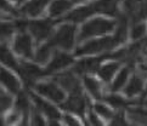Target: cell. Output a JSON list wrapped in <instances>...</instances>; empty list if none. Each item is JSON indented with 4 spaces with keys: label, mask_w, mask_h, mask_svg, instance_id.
<instances>
[{
    "label": "cell",
    "mask_w": 147,
    "mask_h": 126,
    "mask_svg": "<svg viewBox=\"0 0 147 126\" xmlns=\"http://www.w3.org/2000/svg\"><path fill=\"white\" fill-rule=\"evenodd\" d=\"M77 38L76 23L67 22L59 27L50 36L49 41L54 47H60L62 50H71Z\"/></svg>",
    "instance_id": "obj_2"
},
{
    "label": "cell",
    "mask_w": 147,
    "mask_h": 126,
    "mask_svg": "<svg viewBox=\"0 0 147 126\" xmlns=\"http://www.w3.org/2000/svg\"><path fill=\"white\" fill-rule=\"evenodd\" d=\"M18 72L21 73V76L27 85H32L36 79L44 76V70L40 69L36 64H32V63H20Z\"/></svg>",
    "instance_id": "obj_12"
},
{
    "label": "cell",
    "mask_w": 147,
    "mask_h": 126,
    "mask_svg": "<svg viewBox=\"0 0 147 126\" xmlns=\"http://www.w3.org/2000/svg\"><path fill=\"white\" fill-rule=\"evenodd\" d=\"M30 114H32V123L34 125H43L44 124V120H43V118H41L40 112L38 109L33 110V113H30Z\"/></svg>",
    "instance_id": "obj_30"
},
{
    "label": "cell",
    "mask_w": 147,
    "mask_h": 126,
    "mask_svg": "<svg viewBox=\"0 0 147 126\" xmlns=\"http://www.w3.org/2000/svg\"><path fill=\"white\" fill-rule=\"evenodd\" d=\"M9 1L12 3V4H23L24 0H9Z\"/></svg>",
    "instance_id": "obj_33"
},
{
    "label": "cell",
    "mask_w": 147,
    "mask_h": 126,
    "mask_svg": "<svg viewBox=\"0 0 147 126\" xmlns=\"http://www.w3.org/2000/svg\"><path fill=\"white\" fill-rule=\"evenodd\" d=\"M125 118H124V114L123 113H118L114 115V118L112 120V124L113 125H125Z\"/></svg>",
    "instance_id": "obj_31"
},
{
    "label": "cell",
    "mask_w": 147,
    "mask_h": 126,
    "mask_svg": "<svg viewBox=\"0 0 147 126\" xmlns=\"http://www.w3.org/2000/svg\"><path fill=\"white\" fill-rule=\"evenodd\" d=\"M57 81L59 85H61L63 88H66L67 91H69L71 93L74 92H80V85L78 81L77 76L73 74L72 72H65L57 75Z\"/></svg>",
    "instance_id": "obj_14"
},
{
    "label": "cell",
    "mask_w": 147,
    "mask_h": 126,
    "mask_svg": "<svg viewBox=\"0 0 147 126\" xmlns=\"http://www.w3.org/2000/svg\"><path fill=\"white\" fill-rule=\"evenodd\" d=\"M16 29L15 23L11 22H0V40L9 39L12 35L13 30Z\"/></svg>",
    "instance_id": "obj_25"
},
{
    "label": "cell",
    "mask_w": 147,
    "mask_h": 126,
    "mask_svg": "<svg viewBox=\"0 0 147 126\" xmlns=\"http://www.w3.org/2000/svg\"><path fill=\"white\" fill-rule=\"evenodd\" d=\"M106 101L108 102V104H111V106H113V107H115V108L123 107L124 103H125V101H124L122 97L118 96V94H114V93L109 94V96L106 98Z\"/></svg>",
    "instance_id": "obj_29"
},
{
    "label": "cell",
    "mask_w": 147,
    "mask_h": 126,
    "mask_svg": "<svg viewBox=\"0 0 147 126\" xmlns=\"http://www.w3.org/2000/svg\"><path fill=\"white\" fill-rule=\"evenodd\" d=\"M61 107L68 110L69 113H74L78 115H83L85 114V110H86V101H85V97L84 94L80 92H74V93H71L69 98L67 101H63L61 103Z\"/></svg>",
    "instance_id": "obj_8"
},
{
    "label": "cell",
    "mask_w": 147,
    "mask_h": 126,
    "mask_svg": "<svg viewBox=\"0 0 147 126\" xmlns=\"http://www.w3.org/2000/svg\"><path fill=\"white\" fill-rule=\"evenodd\" d=\"M0 63L15 70H18L20 67V63L17 62L16 57L13 56L11 50L9 49V46L5 44H0Z\"/></svg>",
    "instance_id": "obj_17"
},
{
    "label": "cell",
    "mask_w": 147,
    "mask_h": 126,
    "mask_svg": "<svg viewBox=\"0 0 147 126\" xmlns=\"http://www.w3.org/2000/svg\"><path fill=\"white\" fill-rule=\"evenodd\" d=\"M107 56H100V57H89V58H83L76 64L74 67V72L77 74H89V73L96 72L103 60H107Z\"/></svg>",
    "instance_id": "obj_9"
},
{
    "label": "cell",
    "mask_w": 147,
    "mask_h": 126,
    "mask_svg": "<svg viewBox=\"0 0 147 126\" xmlns=\"http://www.w3.org/2000/svg\"><path fill=\"white\" fill-rule=\"evenodd\" d=\"M84 85H85L86 90L89 91V93L91 94L94 98L100 99L102 97V92H101V86H100V82L96 80L95 78L92 76H85L84 78Z\"/></svg>",
    "instance_id": "obj_19"
},
{
    "label": "cell",
    "mask_w": 147,
    "mask_h": 126,
    "mask_svg": "<svg viewBox=\"0 0 147 126\" xmlns=\"http://www.w3.org/2000/svg\"><path fill=\"white\" fill-rule=\"evenodd\" d=\"M146 93H147V90H146Z\"/></svg>",
    "instance_id": "obj_34"
},
{
    "label": "cell",
    "mask_w": 147,
    "mask_h": 126,
    "mask_svg": "<svg viewBox=\"0 0 147 126\" xmlns=\"http://www.w3.org/2000/svg\"><path fill=\"white\" fill-rule=\"evenodd\" d=\"M147 33V27L142 21H138V22H134L133 27H131V38L133 39H141L144 35H146Z\"/></svg>",
    "instance_id": "obj_24"
},
{
    "label": "cell",
    "mask_w": 147,
    "mask_h": 126,
    "mask_svg": "<svg viewBox=\"0 0 147 126\" xmlns=\"http://www.w3.org/2000/svg\"><path fill=\"white\" fill-rule=\"evenodd\" d=\"M0 82L11 93H18L21 88V84L18 79L7 69H5V68H0Z\"/></svg>",
    "instance_id": "obj_15"
},
{
    "label": "cell",
    "mask_w": 147,
    "mask_h": 126,
    "mask_svg": "<svg viewBox=\"0 0 147 126\" xmlns=\"http://www.w3.org/2000/svg\"><path fill=\"white\" fill-rule=\"evenodd\" d=\"M74 3L72 0H52L49 4V18H60L65 16L73 9Z\"/></svg>",
    "instance_id": "obj_13"
},
{
    "label": "cell",
    "mask_w": 147,
    "mask_h": 126,
    "mask_svg": "<svg viewBox=\"0 0 147 126\" xmlns=\"http://www.w3.org/2000/svg\"><path fill=\"white\" fill-rule=\"evenodd\" d=\"M128 75H129V68H123L118 73V75L115 76L112 84V91H118L119 88H122L128 81Z\"/></svg>",
    "instance_id": "obj_23"
},
{
    "label": "cell",
    "mask_w": 147,
    "mask_h": 126,
    "mask_svg": "<svg viewBox=\"0 0 147 126\" xmlns=\"http://www.w3.org/2000/svg\"><path fill=\"white\" fill-rule=\"evenodd\" d=\"M63 119H65V121H66L68 125H79V121H78V119L73 118L72 114H66Z\"/></svg>",
    "instance_id": "obj_32"
},
{
    "label": "cell",
    "mask_w": 147,
    "mask_h": 126,
    "mask_svg": "<svg viewBox=\"0 0 147 126\" xmlns=\"http://www.w3.org/2000/svg\"><path fill=\"white\" fill-rule=\"evenodd\" d=\"M51 0H27L21 6V13L28 17H36L44 12Z\"/></svg>",
    "instance_id": "obj_10"
},
{
    "label": "cell",
    "mask_w": 147,
    "mask_h": 126,
    "mask_svg": "<svg viewBox=\"0 0 147 126\" xmlns=\"http://www.w3.org/2000/svg\"><path fill=\"white\" fill-rule=\"evenodd\" d=\"M95 13L96 10L94 7V4L89 3L86 5H82V6L72 9L69 12L61 18V21H66V22H72V23H82L88 21Z\"/></svg>",
    "instance_id": "obj_5"
},
{
    "label": "cell",
    "mask_w": 147,
    "mask_h": 126,
    "mask_svg": "<svg viewBox=\"0 0 147 126\" xmlns=\"http://www.w3.org/2000/svg\"><path fill=\"white\" fill-rule=\"evenodd\" d=\"M114 46H117V43L113 36H101L98 39H91L84 43L80 47H78L76 54L78 56H84V55H96V54H102L105 51L112 50Z\"/></svg>",
    "instance_id": "obj_3"
},
{
    "label": "cell",
    "mask_w": 147,
    "mask_h": 126,
    "mask_svg": "<svg viewBox=\"0 0 147 126\" xmlns=\"http://www.w3.org/2000/svg\"><path fill=\"white\" fill-rule=\"evenodd\" d=\"M71 63H73V57L71 55L66 54V52H55L46 69H44V75H50L51 73L63 69Z\"/></svg>",
    "instance_id": "obj_11"
},
{
    "label": "cell",
    "mask_w": 147,
    "mask_h": 126,
    "mask_svg": "<svg viewBox=\"0 0 147 126\" xmlns=\"http://www.w3.org/2000/svg\"><path fill=\"white\" fill-rule=\"evenodd\" d=\"M15 109H16L17 112H20L21 115H23L24 119L28 117V114L30 112V103H29L28 97L24 94V92H18V98L16 101Z\"/></svg>",
    "instance_id": "obj_20"
},
{
    "label": "cell",
    "mask_w": 147,
    "mask_h": 126,
    "mask_svg": "<svg viewBox=\"0 0 147 126\" xmlns=\"http://www.w3.org/2000/svg\"><path fill=\"white\" fill-rule=\"evenodd\" d=\"M13 50L24 58L33 57V40L32 35L26 33V30H20V33L13 39Z\"/></svg>",
    "instance_id": "obj_6"
},
{
    "label": "cell",
    "mask_w": 147,
    "mask_h": 126,
    "mask_svg": "<svg viewBox=\"0 0 147 126\" xmlns=\"http://www.w3.org/2000/svg\"><path fill=\"white\" fill-rule=\"evenodd\" d=\"M117 21L107 18V17H96L91 18L89 21H85L84 24L78 33V40L85 41L94 36H103L115 28Z\"/></svg>",
    "instance_id": "obj_1"
},
{
    "label": "cell",
    "mask_w": 147,
    "mask_h": 126,
    "mask_svg": "<svg viewBox=\"0 0 147 126\" xmlns=\"http://www.w3.org/2000/svg\"><path fill=\"white\" fill-rule=\"evenodd\" d=\"M94 109H95V113L97 115H100V117L102 118H112L113 117V113L112 110L109 109L106 104H102V103H96L95 107H94Z\"/></svg>",
    "instance_id": "obj_27"
},
{
    "label": "cell",
    "mask_w": 147,
    "mask_h": 126,
    "mask_svg": "<svg viewBox=\"0 0 147 126\" xmlns=\"http://www.w3.org/2000/svg\"><path fill=\"white\" fill-rule=\"evenodd\" d=\"M7 15H17V10L12 6V4L9 0H0V13Z\"/></svg>",
    "instance_id": "obj_28"
},
{
    "label": "cell",
    "mask_w": 147,
    "mask_h": 126,
    "mask_svg": "<svg viewBox=\"0 0 147 126\" xmlns=\"http://www.w3.org/2000/svg\"><path fill=\"white\" fill-rule=\"evenodd\" d=\"M142 90V80H141L140 76H133L130 79L129 84L125 87V93L128 94L129 97L131 96H136V94H139Z\"/></svg>",
    "instance_id": "obj_22"
},
{
    "label": "cell",
    "mask_w": 147,
    "mask_h": 126,
    "mask_svg": "<svg viewBox=\"0 0 147 126\" xmlns=\"http://www.w3.org/2000/svg\"><path fill=\"white\" fill-rule=\"evenodd\" d=\"M35 90L40 96L51 99L55 103H62L65 101V93L59 85L54 82H40L35 86Z\"/></svg>",
    "instance_id": "obj_7"
},
{
    "label": "cell",
    "mask_w": 147,
    "mask_h": 126,
    "mask_svg": "<svg viewBox=\"0 0 147 126\" xmlns=\"http://www.w3.org/2000/svg\"><path fill=\"white\" fill-rule=\"evenodd\" d=\"M32 98H33V101L36 106V109H38L41 114L46 115V117L51 120H56V119L60 118V112L57 110L56 107H54L49 102L44 101V99H41L40 97L35 96V94H32Z\"/></svg>",
    "instance_id": "obj_16"
},
{
    "label": "cell",
    "mask_w": 147,
    "mask_h": 126,
    "mask_svg": "<svg viewBox=\"0 0 147 126\" xmlns=\"http://www.w3.org/2000/svg\"><path fill=\"white\" fill-rule=\"evenodd\" d=\"M119 69V62H108L101 64L97 69L98 76L105 81H109L115 74V72Z\"/></svg>",
    "instance_id": "obj_18"
},
{
    "label": "cell",
    "mask_w": 147,
    "mask_h": 126,
    "mask_svg": "<svg viewBox=\"0 0 147 126\" xmlns=\"http://www.w3.org/2000/svg\"><path fill=\"white\" fill-rule=\"evenodd\" d=\"M27 29L38 43H41L49 39L54 33V22L51 21V18L29 21Z\"/></svg>",
    "instance_id": "obj_4"
},
{
    "label": "cell",
    "mask_w": 147,
    "mask_h": 126,
    "mask_svg": "<svg viewBox=\"0 0 147 126\" xmlns=\"http://www.w3.org/2000/svg\"><path fill=\"white\" fill-rule=\"evenodd\" d=\"M11 103H12L11 97L0 87V114L6 112V110L11 107Z\"/></svg>",
    "instance_id": "obj_26"
},
{
    "label": "cell",
    "mask_w": 147,
    "mask_h": 126,
    "mask_svg": "<svg viewBox=\"0 0 147 126\" xmlns=\"http://www.w3.org/2000/svg\"><path fill=\"white\" fill-rule=\"evenodd\" d=\"M52 49H54V46L50 41L41 45L35 54V61L38 63H46L50 60V56L52 55Z\"/></svg>",
    "instance_id": "obj_21"
}]
</instances>
